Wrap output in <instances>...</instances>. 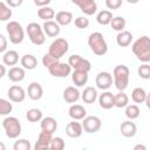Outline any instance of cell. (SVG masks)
<instances>
[{"label": "cell", "instance_id": "41", "mask_svg": "<svg viewBox=\"0 0 150 150\" xmlns=\"http://www.w3.org/2000/svg\"><path fill=\"white\" fill-rule=\"evenodd\" d=\"M137 74H138V76H139L141 79H143V80L150 79V66H149L148 63L141 64V66L138 67V69H137Z\"/></svg>", "mask_w": 150, "mask_h": 150}, {"label": "cell", "instance_id": "20", "mask_svg": "<svg viewBox=\"0 0 150 150\" xmlns=\"http://www.w3.org/2000/svg\"><path fill=\"white\" fill-rule=\"evenodd\" d=\"M40 127H41V130L42 131H46V132H49V134H54L57 129V122L54 117L52 116H47V117H42L41 121H40Z\"/></svg>", "mask_w": 150, "mask_h": 150}, {"label": "cell", "instance_id": "15", "mask_svg": "<svg viewBox=\"0 0 150 150\" xmlns=\"http://www.w3.org/2000/svg\"><path fill=\"white\" fill-rule=\"evenodd\" d=\"M52 137H53L52 134L41 130V132H40L39 136H38V141H36L35 144H34V149H35V150L49 149V144H50Z\"/></svg>", "mask_w": 150, "mask_h": 150}, {"label": "cell", "instance_id": "25", "mask_svg": "<svg viewBox=\"0 0 150 150\" xmlns=\"http://www.w3.org/2000/svg\"><path fill=\"white\" fill-rule=\"evenodd\" d=\"M55 21L60 25V26H68L69 23L73 22V13L68 12V11H60L55 14Z\"/></svg>", "mask_w": 150, "mask_h": 150}, {"label": "cell", "instance_id": "31", "mask_svg": "<svg viewBox=\"0 0 150 150\" xmlns=\"http://www.w3.org/2000/svg\"><path fill=\"white\" fill-rule=\"evenodd\" d=\"M111 19H112V13H111V11H109V9L100 11V12L97 13V15H96V21H97L100 25H102V26L109 25L110 21H111Z\"/></svg>", "mask_w": 150, "mask_h": 150}, {"label": "cell", "instance_id": "22", "mask_svg": "<svg viewBox=\"0 0 150 150\" xmlns=\"http://www.w3.org/2000/svg\"><path fill=\"white\" fill-rule=\"evenodd\" d=\"M98 98V104L102 109L109 110L114 107V95L110 91H103L100 96H97Z\"/></svg>", "mask_w": 150, "mask_h": 150}, {"label": "cell", "instance_id": "44", "mask_svg": "<svg viewBox=\"0 0 150 150\" xmlns=\"http://www.w3.org/2000/svg\"><path fill=\"white\" fill-rule=\"evenodd\" d=\"M123 0H105V6L108 9H118L122 6Z\"/></svg>", "mask_w": 150, "mask_h": 150}, {"label": "cell", "instance_id": "18", "mask_svg": "<svg viewBox=\"0 0 150 150\" xmlns=\"http://www.w3.org/2000/svg\"><path fill=\"white\" fill-rule=\"evenodd\" d=\"M7 77L12 82H21L26 77V69H23L22 67L13 66L7 71Z\"/></svg>", "mask_w": 150, "mask_h": 150}, {"label": "cell", "instance_id": "51", "mask_svg": "<svg viewBox=\"0 0 150 150\" xmlns=\"http://www.w3.org/2000/svg\"><path fill=\"white\" fill-rule=\"evenodd\" d=\"M139 0H127V2H129V4H131V5H135V4H137Z\"/></svg>", "mask_w": 150, "mask_h": 150}, {"label": "cell", "instance_id": "30", "mask_svg": "<svg viewBox=\"0 0 150 150\" xmlns=\"http://www.w3.org/2000/svg\"><path fill=\"white\" fill-rule=\"evenodd\" d=\"M38 16L43 21L53 20L55 16V11L49 6H43L38 9Z\"/></svg>", "mask_w": 150, "mask_h": 150}, {"label": "cell", "instance_id": "27", "mask_svg": "<svg viewBox=\"0 0 150 150\" xmlns=\"http://www.w3.org/2000/svg\"><path fill=\"white\" fill-rule=\"evenodd\" d=\"M71 81L76 87H83L88 82V73L83 70H74L71 73Z\"/></svg>", "mask_w": 150, "mask_h": 150}, {"label": "cell", "instance_id": "5", "mask_svg": "<svg viewBox=\"0 0 150 150\" xmlns=\"http://www.w3.org/2000/svg\"><path fill=\"white\" fill-rule=\"evenodd\" d=\"M26 32L28 34V38L30 42L35 46H41L46 41V34L42 29V26H40L38 22H30L26 27Z\"/></svg>", "mask_w": 150, "mask_h": 150}, {"label": "cell", "instance_id": "38", "mask_svg": "<svg viewBox=\"0 0 150 150\" xmlns=\"http://www.w3.org/2000/svg\"><path fill=\"white\" fill-rule=\"evenodd\" d=\"M12 110H13V104L8 100H5V98L0 97V115L1 116H7L12 112Z\"/></svg>", "mask_w": 150, "mask_h": 150}, {"label": "cell", "instance_id": "43", "mask_svg": "<svg viewBox=\"0 0 150 150\" xmlns=\"http://www.w3.org/2000/svg\"><path fill=\"white\" fill-rule=\"evenodd\" d=\"M57 61H59V59L53 57V56H52L50 54H48V53H47V54H45V55H43V57H42V64H43L47 69H48L52 64H54L55 62H57Z\"/></svg>", "mask_w": 150, "mask_h": 150}, {"label": "cell", "instance_id": "12", "mask_svg": "<svg viewBox=\"0 0 150 150\" xmlns=\"http://www.w3.org/2000/svg\"><path fill=\"white\" fill-rule=\"evenodd\" d=\"M26 91L21 86L14 84L12 87H9L8 91H7V96L9 97V101L14 102V103H20L23 102L26 98Z\"/></svg>", "mask_w": 150, "mask_h": 150}, {"label": "cell", "instance_id": "7", "mask_svg": "<svg viewBox=\"0 0 150 150\" xmlns=\"http://www.w3.org/2000/svg\"><path fill=\"white\" fill-rule=\"evenodd\" d=\"M68 49H69L68 41L63 38H57L50 43L49 49H48V54H50L53 57L60 60L68 52Z\"/></svg>", "mask_w": 150, "mask_h": 150}, {"label": "cell", "instance_id": "52", "mask_svg": "<svg viewBox=\"0 0 150 150\" xmlns=\"http://www.w3.org/2000/svg\"><path fill=\"white\" fill-rule=\"evenodd\" d=\"M5 149H6V145L2 142H0V150H5Z\"/></svg>", "mask_w": 150, "mask_h": 150}, {"label": "cell", "instance_id": "23", "mask_svg": "<svg viewBox=\"0 0 150 150\" xmlns=\"http://www.w3.org/2000/svg\"><path fill=\"white\" fill-rule=\"evenodd\" d=\"M80 96H81V93L79 91L77 88H75L73 86H69V87H67L63 90V100L67 103H75V102H77Z\"/></svg>", "mask_w": 150, "mask_h": 150}, {"label": "cell", "instance_id": "47", "mask_svg": "<svg viewBox=\"0 0 150 150\" xmlns=\"http://www.w3.org/2000/svg\"><path fill=\"white\" fill-rule=\"evenodd\" d=\"M52 0H34V4L38 7H43V6H48L50 4Z\"/></svg>", "mask_w": 150, "mask_h": 150}, {"label": "cell", "instance_id": "21", "mask_svg": "<svg viewBox=\"0 0 150 150\" xmlns=\"http://www.w3.org/2000/svg\"><path fill=\"white\" fill-rule=\"evenodd\" d=\"M26 94L28 95V97H29L30 100L38 101V100H40V98L43 96V89H42V87H41L40 83H38V82H32V83L28 86Z\"/></svg>", "mask_w": 150, "mask_h": 150}, {"label": "cell", "instance_id": "11", "mask_svg": "<svg viewBox=\"0 0 150 150\" xmlns=\"http://www.w3.org/2000/svg\"><path fill=\"white\" fill-rule=\"evenodd\" d=\"M71 2L79 6L81 12L86 15H94L97 11V4L95 0H71Z\"/></svg>", "mask_w": 150, "mask_h": 150}, {"label": "cell", "instance_id": "28", "mask_svg": "<svg viewBox=\"0 0 150 150\" xmlns=\"http://www.w3.org/2000/svg\"><path fill=\"white\" fill-rule=\"evenodd\" d=\"M2 62L5 66H11V67L15 66L19 62V53L13 49L6 50L2 56Z\"/></svg>", "mask_w": 150, "mask_h": 150}, {"label": "cell", "instance_id": "26", "mask_svg": "<svg viewBox=\"0 0 150 150\" xmlns=\"http://www.w3.org/2000/svg\"><path fill=\"white\" fill-rule=\"evenodd\" d=\"M132 39H134L132 34L129 30H124L123 29V30L118 32V34L116 36V43L120 47H128V46H130Z\"/></svg>", "mask_w": 150, "mask_h": 150}, {"label": "cell", "instance_id": "2", "mask_svg": "<svg viewBox=\"0 0 150 150\" xmlns=\"http://www.w3.org/2000/svg\"><path fill=\"white\" fill-rule=\"evenodd\" d=\"M88 46L90 47V50L97 56H103L108 52L107 41L103 34L100 32H94L88 36Z\"/></svg>", "mask_w": 150, "mask_h": 150}, {"label": "cell", "instance_id": "9", "mask_svg": "<svg viewBox=\"0 0 150 150\" xmlns=\"http://www.w3.org/2000/svg\"><path fill=\"white\" fill-rule=\"evenodd\" d=\"M48 71L54 77H67L71 74V67L66 62H55L48 68Z\"/></svg>", "mask_w": 150, "mask_h": 150}, {"label": "cell", "instance_id": "37", "mask_svg": "<svg viewBox=\"0 0 150 150\" xmlns=\"http://www.w3.org/2000/svg\"><path fill=\"white\" fill-rule=\"evenodd\" d=\"M12 16V9L6 4L0 1V21H8Z\"/></svg>", "mask_w": 150, "mask_h": 150}, {"label": "cell", "instance_id": "10", "mask_svg": "<svg viewBox=\"0 0 150 150\" xmlns=\"http://www.w3.org/2000/svg\"><path fill=\"white\" fill-rule=\"evenodd\" d=\"M81 124H82L83 131H86L87 134H95L101 129L102 121L97 116H86Z\"/></svg>", "mask_w": 150, "mask_h": 150}, {"label": "cell", "instance_id": "1", "mask_svg": "<svg viewBox=\"0 0 150 150\" xmlns=\"http://www.w3.org/2000/svg\"><path fill=\"white\" fill-rule=\"evenodd\" d=\"M132 53L135 56L143 63H148L150 61V38L148 35H143L138 38L131 46Z\"/></svg>", "mask_w": 150, "mask_h": 150}, {"label": "cell", "instance_id": "8", "mask_svg": "<svg viewBox=\"0 0 150 150\" xmlns=\"http://www.w3.org/2000/svg\"><path fill=\"white\" fill-rule=\"evenodd\" d=\"M68 64L74 70H83V71L89 73V70L91 69L90 61L87 60V59H84V57H82L81 55H77V54H74V55H70L69 56Z\"/></svg>", "mask_w": 150, "mask_h": 150}, {"label": "cell", "instance_id": "33", "mask_svg": "<svg viewBox=\"0 0 150 150\" xmlns=\"http://www.w3.org/2000/svg\"><path fill=\"white\" fill-rule=\"evenodd\" d=\"M125 116L129 118V120H136L139 117V114H141V110H139V107L137 104H127L125 107Z\"/></svg>", "mask_w": 150, "mask_h": 150}, {"label": "cell", "instance_id": "48", "mask_svg": "<svg viewBox=\"0 0 150 150\" xmlns=\"http://www.w3.org/2000/svg\"><path fill=\"white\" fill-rule=\"evenodd\" d=\"M7 74V70H6V67L4 64H0V79H2L5 75Z\"/></svg>", "mask_w": 150, "mask_h": 150}, {"label": "cell", "instance_id": "19", "mask_svg": "<svg viewBox=\"0 0 150 150\" xmlns=\"http://www.w3.org/2000/svg\"><path fill=\"white\" fill-rule=\"evenodd\" d=\"M68 115L70 118H73L75 121H80L87 116V110L81 104H71L68 109Z\"/></svg>", "mask_w": 150, "mask_h": 150}, {"label": "cell", "instance_id": "16", "mask_svg": "<svg viewBox=\"0 0 150 150\" xmlns=\"http://www.w3.org/2000/svg\"><path fill=\"white\" fill-rule=\"evenodd\" d=\"M82 132H83L82 124L80 122H76L75 120L69 122L66 125V134L70 138H77V137H80L82 135Z\"/></svg>", "mask_w": 150, "mask_h": 150}, {"label": "cell", "instance_id": "49", "mask_svg": "<svg viewBox=\"0 0 150 150\" xmlns=\"http://www.w3.org/2000/svg\"><path fill=\"white\" fill-rule=\"evenodd\" d=\"M144 103L146 104V107H148V108H150V95H149V94H146L145 100H144Z\"/></svg>", "mask_w": 150, "mask_h": 150}, {"label": "cell", "instance_id": "34", "mask_svg": "<svg viewBox=\"0 0 150 150\" xmlns=\"http://www.w3.org/2000/svg\"><path fill=\"white\" fill-rule=\"evenodd\" d=\"M146 91L141 88V87H137L135 88L132 91H131V100L135 102V103H144V100H145V96H146Z\"/></svg>", "mask_w": 150, "mask_h": 150}, {"label": "cell", "instance_id": "3", "mask_svg": "<svg viewBox=\"0 0 150 150\" xmlns=\"http://www.w3.org/2000/svg\"><path fill=\"white\" fill-rule=\"evenodd\" d=\"M129 76L130 70L124 64H118L112 70V77H114V84L117 90L123 91L128 88L129 84Z\"/></svg>", "mask_w": 150, "mask_h": 150}, {"label": "cell", "instance_id": "14", "mask_svg": "<svg viewBox=\"0 0 150 150\" xmlns=\"http://www.w3.org/2000/svg\"><path fill=\"white\" fill-rule=\"evenodd\" d=\"M42 29L45 32V34L49 38H55L60 34L61 32V28H60V25L54 21V20H47L43 22L42 25Z\"/></svg>", "mask_w": 150, "mask_h": 150}, {"label": "cell", "instance_id": "36", "mask_svg": "<svg viewBox=\"0 0 150 150\" xmlns=\"http://www.w3.org/2000/svg\"><path fill=\"white\" fill-rule=\"evenodd\" d=\"M125 23L127 22H125V19L123 16H112V19H111L109 25L111 26V28L114 30L121 32V30H123L125 28Z\"/></svg>", "mask_w": 150, "mask_h": 150}, {"label": "cell", "instance_id": "40", "mask_svg": "<svg viewBox=\"0 0 150 150\" xmlns=\"http://www.w3.org/2000/svg\"><path fill=\"white\" fill-rule=\"evenodd\" d=\"M13 149L14 150H30L32 145H30L29 141H27L25 138H21V139L15 141V143L13 144Z\"/></svg>", "mask_w": 150, "mask_h": 150}, {"label": "cell", "instance_id": "24", "mask_svg": "<svg viewBox=\"0 0 150 150\" xmlns=\"http://www.w3.org/2000/svg\"><path fill=\"white\" fill-rule=\"evenodd\" d=\"M80 97L82 98V101L84 103L91 104V103H94L97 100V90L94 87H86L84 90L81 93Z\"/></svg>", "mask_w": 150, "mask_h": 150}, {"label": "cell", "instance_id": "42", "mask_svg": "<svg viewBox=\"0 0 150 150\" xmlns=\"http://www.w3.org/2000/svg\"><path fill=\"white\" fill-rule=\"evenodd\" d=\"M74 23H75V26H76L77 28L84 29V28H87V27L89 26V19H87L86 16H77V18L75 19Z\"/></svg>", "mask_w": 150, "mask_h": 150}, {"label": "cell", "instance_id": "17", "mask_svg": "<svg viewBox=\"0 0 150 150\" xmlns=\"http://www.w3.org/2000/svg\"><path fill=\"white\" fill-rule=\"evenodd\" d=\"M120 131L121 134L127 137V138H130V137H134L137 132V127L136 124L132 122V120H127L124 122L121 123L120 125Z\"/></svg>", "mask_w": 150, "mask_h": 150}, {"label": "cell", "instance_id": "13", "mask_svg": "<svg viewBox=\"0 0 150 150\" xmlns=\"http://www.w3.org/2000/svg\"><path fill=\"white\" fill-rule=\"evenodd\" d=\"M96 87L101 90H108L112 84V76L108 71H100L95 79Z\"/></svg>", "mask_w": 150, "mask_h": 150}, {"label": "cell", "instance_id": "46", "mask_svg": "<svg viewBox=\"0 0 150 150\" xmlns=\"http://www.w3.org/2000/svg\"><path fill=\"white\" fill-rule=\"evenodd\" d=\"M23 2V0H6V4L11 7V8H15V7H19L21 6Z\"/></svg>", "mask_w": 150, "mask_h": 150}, {"label": "cell", "instance_id": "45", "mask_svg": "<svg viewBox=\"0 0 150 150\" xmlns=\"http://www.w3.org/2000/svg\"><path fill=\"white\" fill-rule=\"evenodd\" d=\"M7 39L2 34H0V53H5L7 50Z\"/></svg>", "mask_w": 150, "mask_h": 150}, {"label": "cell", "instance_id": "4", "mask_svg": "<svg viewBox=\"0 0 150 150\" xmlns=\"http://www.w3.org/2000/svg\"><path fill=\"white\" fill-rule=\"evenodd\" d=\"M2 128L8 138H18L21 134V123L14 116H6L2 121Z\"/></svg>", "mask_w": 150, "mask_h": 150}, {"label": "cell", "instance_id": "6", "mask_svg": "<svg viewBox=\"0 0 150 150\" xmlns=\"http://www.w3.org/2000/svg\"><path fill=\"white\" fill-rule=\"evenodd\" d=\"M6 30L9 38V41L13 45H19L25 39V30L18 21H9L6 25Z\"/></svg>", "mask_w": 150, "mask_h": 150}, {"label": "cell", "instance_id": "35", "mask_svg": "<svg viewBox=\"0 0 150 150\" xmlns=\"http://www.w3.org/2000/svg\"><path fill=\"white\" fill-rule=\"evenodd\" d=\"M26 118H27L28 122H32V123L40 122L41 118H42V111L40 109H38V108H32V109L27 110Z\"/></svg>", "mask_w": 150, "mask_h": 150}, {"label": "cell", "instance_id": "50", "mask_svg": "<svg viewBox=\"0 0 150 150\" xmlns=\"http://www.w3.org/2000/svg\"><path fill=\"white\" fill-rule=\"evenodd\" d=\"M138 149H141V150H146V148H145L144 145H142V144H137V145L134 146V150H138Z\"/></svg>", "mask_w": 150, "mask_h": 150}, {"label": "cell", "instance_id": "39", "mask_svg": "<svg viewBox=\"0 0 150 150\" xmlns=\"http://www.w3.org/2000/svg\"><path fill=\"white\" fill-rule=\"evenodd\" d=\"M64 146H66V143H64L62 137H52L49 149H52V150H63Z\"/></svg>", "mask_w": 150, "mask_h": 150}, {"label": "cell", "instance_id": "32", "mask_svg": "<svg viewBox=\"0 0 150 150\" xmlns=\"http://www.w3.org/2000/svg\"><path fill=\"white\" fill-rule=\"evenodd\" d=\"M127 104H129V97L123 91H118L116 95H114V107L116 108H124Z\"/></svg>", "mask_w": 150, "mask_h": 150}, {"label": "cell", "instance_id": "29", "mask_svg": "<svg viewBox=\"0 0 150 150\" xmlns=\"http://www.w3.org/2000/svg\"><path fill=\"white\" fill-rule=\"evenodd\" d=\"M20 63H21V67L23 69H27V70H33L36 68L38 66V60L34 55L32 54H25L21 59H20Z\"/></svg>", "mask_w": 150, "mask_h": 150}]
</instances>
